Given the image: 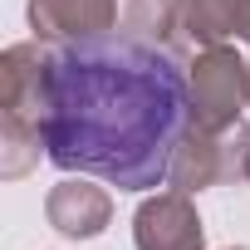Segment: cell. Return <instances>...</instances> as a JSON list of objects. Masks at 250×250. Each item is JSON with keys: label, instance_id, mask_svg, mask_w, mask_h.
I'll list each match as a JSON object with an SVG mask.
<instances>
[{"label": "cell", "instance_id": "obj_1", "mask_svg": "<svg viewBox=\"0 0 250 250\" xmlns=\"http://www.w3.org/2000/svg\"><path fill=\"white\" fill-rule=\"evenodd\" d=\"M191 128V74L167 44L123 30L69 40L49 59L44 157L118 191L167 187Z\"/></svg>", "mask_w": 250, "mask_h": 250}, {"label": "cell", "instance_id": "obj_2", "mask_svg": "<svg viewBox=\"0 0 250 250\" xmlns=\"http://www.w3.org/2000/svg\"><path fill=\"white\" fill-rule=\"evenodd\" d=\"M49 59L44 40H25L0 54V177H25L44 147L49 113Z\"/></svg>", "mask_w": 250, "mask_h": 250}, {"label": "cell", "instance_id": "obj_3", "mask_svg": "<svg viewBox=\"0 0 250 250\" xmlns=\"http://www.w3.org/2000/svg\"><path fill=\"white\" fill-rule=\"evenodd\" d=\"M240 108H250V64L230 44H211L191 64V123L211 133L240 128Z\"/></svg>", "mask_w": 250, "mask_h": 250}, {"label": "cell", "instance_id": "obj_4", "mask_svg": "<svg viewBox=\"0 0 250 250\" xmlns=\"http://www.w3.org/2000/svg\"><path fill=\"white\" fill-rule=\"evenodd\" d=\"M235 172H240V128L230 138V133H211V128H196V123H191L182 147H177V157H172L167 187H177V191L191 196V191L230 182Z\"/></svg>", "mask_w": 250, "mask_h": 250}, {"label": "cell", "instance_id": "obj_5", "mask_svg": "<svg viewBox=\"0 0 250 250\" xmlns=\"http://www.w3.org/2000/svg\"><path fill=\"white\" fill-rule=\"evenodd\" d=\"M133 240L138 250H206V230L201 216L191 206L187 191H157L138 206L133 216Z\"/></svg>", "mask_w": 250, "mask_h": 250}, {"label": "cell", "instance_id": "obj_6", "mask_svg": "<svg viewBox=\"0 0 250 250\" xmlns=\"http://www.w3.org/2000/svg\"><path fill=\"white\" fill-rule=\"evenodd\" d=\"M44 221L59 230V235H69V240H93V235H103V226L113 221V196L103 191V187H93V182H83V177H64L49 196H44Z\"/></svg>", "mask_w": 250, "mask_h": 250}, {"label": "cell", "instance_id": "obj_7", "mask_svg": "<svg viewBox=\"0 0 250 250\" xmlns=\"http://www.w3.org/2000/svg\"><path fill=\"white\" fill-rule=\"evenodd\" d=\"M30 30L35 40H88L118 30V0H30Z\"/></svg>", "mask_w": 250, "mask_h": 250}, {"label": "cell", "instance_id": "obj_8", "mask_svg": "<svg viewBox=\"0 0 250 250\" xmlns=\"http://www.w3.org/2000/svg\"><path fill=\"white\" fill-rule=\"evenodd\" d=\"M172 20L182 40L211 49L250 35V0H172Z\"/></svg>", "mask_w": 250, "mask_h": 250}, {"label": "cell", "instance_id": "obj_9", "mask_svg": "<svg viewBox=\"0 0 250 250\" xmlns=\"http://www.w3.org/2000/svg\"><path fill=\"white\" fill-rule=\"evenodd\" d=\"M118 30L133 35V40L167 44V35L177 30V20H172V0H118Z\"/></svg>", "mask_w": 250, "mask_h": 250}, {"label": "cell", "instance_id": "obj_10", "mask_svg": "<svg viewBox=\"0 0 250 250\" xmlns=\"http://www.w3.org/2000/svg\"><path fill=\"white\" fill-rule=\"evenodd\" d=\"M240 177L250 182V128H240Z\"/></svg>", "mask_w": 250, "mask_h": 250}, {"label": "cell", "instance_id": "obj_11", "mask_svg": "<svg viewBox=\"0 0 250 250\" xmlns=\"http://www.w3.org/2000/svg\"><path fill=\"white\" fill-rule=\"evenodd\" d=\"M245 44H250V35H245Z\"/></svg>", "mask_w": 250, "mask_h": 250}]
</instances>
